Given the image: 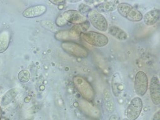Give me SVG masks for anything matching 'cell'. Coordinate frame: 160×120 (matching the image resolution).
I'll list each match as a JSON object with an SVG mask.
<instances>
[{"mask_svg":"<svg viewBox=\"0 0 160 120\" xmlns=\"http://www.w3.org/2000/svg\"><path fill=\"white\" fill-rule=\"evenodd\" d=\"M73 83L85 100H91L94 98L95 91L94 88L85 78L80 75H76L73 77Z\"/></svg>","mask_w":160,"mask_h":120,"instance_id":"obj_1","label":"cell"},{"mask_svg":"<svg viewBox=\"0 0 160 120\" xmlns=\"http://www.w3.org/2000/svg\"><path fill=\"white\" fill-rule=\"evenodd\" d=\"M117 9L120 15L130 21L140 22L143 19L142 13L128 3H120L117 5Z\"/></svg>","mask_w":160,"mask_h":120,"instance_id":"obj_2","label":"cell"},{"mask_svg":"<svg viewBox=\"0 0 160 120\" xmlns=\"http://www.w3.org/2000/svg\"><path fill=\"white\" fill-rule=\"evenodd\" d=\"M81 36L89 45L98 47L106 46L109 42L108 38L105 35L96 31H87Z\"/></svg>","mask_w":160,"mask_h":120,"instance_id":"obj_3","label":"cell"},{"mask_svg":"<svg viewBox=\"0 0 160 120\" xmlns=\"http://www.w3.org/2000/svg\"><path fill=\"white\" fill-rule=\"evenodd\" d=\"M61 47L65 52L75 57L86 58L88 56V52L85 47L71 41L63 42Z\"/></svg>","mask_w":160,"mask_h":120,"instance_id":"obj_4","label":"cell"},{"mask_svg":"<svg viewBox=\"0 0 160 120\" xmlns=\"http://www.w3.org/2000/svg\"><path fill=\"white\" fill-rule=\"evenodd\" d=\"M88 19L90 24L98 30L105 32L108 29V24L104 16L96 10H91L88 13Z\"/></svg>","mask_w":160,"mask_h":120,"instance_id":"obj_5","label":"cell"},{"mask_svg":"<svg viewBox=\"0 0 160 120\" xmlns=\"http://www.w3.org/2000/svg\"><path fill=\"white\" fill-rule=\"evenodd\" d=\"M149 86L148 78L145 72L139 71L137 73L135 78L134 88L136 94L138 97H143L148 91Z\"/></svg>","mask_w":160,"mask_h":120,"instance_id":"obj_6","label":"cell"},{"mask_svg":"<svg viewBox=\"0 0 160 120\" xmlns=\"http://www.w3.org/2000/svg\"><path fill=\"white\" fill-rule=\"evenodd\" d=\"M143 108V102L139 97L133 98L129 102L127 109L126 116L129 120H136L140 115Z\"/></svg>","mask_w":160,"mask_h":120,"instance_id":"obj_7","label":"cell"},{"mask_svg":"<svg viewBox=\"0 0 160 120\" xmlns=\"http://www.w3.org/2000/svg\"><path fill=\"white\" fill-rule=\"evenodd\" d=\"M61 16L68 22V23L69 22L74 25L82 24L88 21L87 18L84 15L81 14L79 11L74 10L65 11Z\"/></svg>","mask_w":160,"mask_h":120,"instance_id":"obj_8","label":"cell"},{"mask_svg":"<svg viewBox=\"0 0 160 120\" xmlns=\"http://www.w3.org/2000/svg\"><path fill=\"white\" fill-rule=\"evenodd\" d=\"M150 96L152 103L155 105L160 103V83L157 77H152L149 84Z\"/></svg>","mask_w":160,"mask_h":120,"instance_id":"obj_9","label":"cell"},{"mask_svg":"<svg viewBox=\"0 0 160 120\" xmlns=\"http://www.w3.org/2000/svg\"><path fill=\"white\" fill-rule=\"evenodd\" d=\"M112 89L115 97H118L124 91L123 80L119 73H115L112 77Z\"/></svg>","mask_w":160,"mask_h":120,"instance_id":"obj_10","label":"cell"},{"mask_svg":"<svg viewBox=\"0 0 160 120\" xmlns=\"http://www.w3.org/2000/svg\"><path fill=\"white\" fill-rule=\"evenodd\" d=\"M46 11L47 7L45 5H35L25 9L22 12V16L26 18H35L44 15Z\"/></svg>","mask_w":160,"mask_h":120,"instance_id":"obj_11","label":"cell"},{"mask_svg":"<svg viewBox=\"0 0 160 120\" xmlns=\"http://www.w3.org/2000/svg\"><path fill=\"white\" fill-rule=\"evenodd\" d=\"M90 28V23L88 21L84 23L74 25L69 30H68V35L69 41L72 39H77L81 36L82 34L87 32Z\"/></svg>","mask_w":160,"mask_h":120,"instance_id":"obj_12","label":"cell"},{"mask_svg":"<svg viewBox=\"0 0 160 120\" xmlns=\"http://www.w3.org/2000/svg\"><path fill=\"white\" fill-rule=\"evenodd\" d=\"M160 17V11L159 9H153L147 13L143 17V22L147 26H152L155 24L159 20Z\"/></svg>","mask_w":160,"mask_h":120,"instance_id":"obj_13","label":"cell"},{"mask_svg":"<svg viewBox=\"0 0 160 120\" xmlns=\"http://www.w3.org/2000/svg\"><path fill=\"white\" fill-rule=\"evenodd\" d=\"M103 102L106 110L110 113H112L115 110V104L110 91L105 89L103 91Z\"/></svg>","mask_w":160,"mask_h":120,"instance_id":"obj_14","label":"cell"},{"mask_svg":"<svg viewBox=\"0 0 160 120\" xmlns=\"http://www.w3.org/2000/svg\"><path fill=\"white\" fill-rule=\"evenodd\" d=\"M108 33L112 36L118 41H124L128 38V35L125 31L116 26H112L108 28Z\"/></svg>","mask_w":160,"mask_h":120,"instance_id":"obj_15","label":"cell"},{"mask_svg":"<svg viewBox=\"0 0 160 120\" xmlns=\"http://www.w3.org/2000/svg\"><path fill=\"white\" fill-rule=\"evenodd\" d=\"M10 34L7 31H3L0 33V54L5 52L10 44Z\"/></svg>","mask_w":160,"mask_h":120,"instance_id":"obj_16","label":"cell"},{"mask_svg":"<svg viewBox=\"0 0 160 120\" xmlns=\"http://www.w3.org/2000/svg\"><path fill=\"white\" fill-rule=\"evenodd\" d=\"M18 94V89L16 88H12L7 91L5 95L3 96L1 101V103L3 106L8 105L11 103L12 101L14 100Z\"/></svg>","mask_w":160,"mask_h":120,"instance_id":"obj_17","label":"cell"},{"mask_svg":"<svg viewBox=\"0 0 160 120\" xmlns=\"http://www.w3.org/2000/svg\"><path fill=\"white\" fill-rule=\"evenodd\" d=\"M117 4L115 2H105L98 6L99 12H112L117 9Z\"/></svg>","mask_w":160,"mask_h":120,"instance_id":"obj_18","label":"cell"},{"mask_svg":"<svg viewBox=\"0 0 160 120\" xmlns=\"http://www.w3.org/2000/svg\"><path fill=\"white\" fill-rule=\"evenodd\" d=\"M82 108L83 111L87 114L91 116H99V111L98 109L92 106L90 103H88L86 101H82L81 104Z\"/></svg>","mask_w":160,"mask_h":120,"instance_id":"obj_19","label":"cell"},{"mask_svg":"<svg viewBox=\"0 0 160 120\" xmlns=\"http://www.w3.org/2000/svg\"><path fill=\"white\" fill-rule=\"evenodd\" d=\"M31 77L30 73L27 70H22L20 71L18 74V79L19 81L22 83H28Z\"/></svg>","mask_w":160,"mask_h":120,"instance_id":"obj_20","label":"cell"},{"mask_svg":"<svg viewBox=\"0 0 160 120\" xmlns=\"http://www.w3.org/2000/svg\"><path fill=\"white\" fill-rule=\"evenodd\" d=\"M92 9L90 8V7L85 4H83V3H82L80 4L79 6V12L81 13V14H82L83 15V14H85V13H88Z\"/></svg>","mask_w":160,"mask_h":120,"instance_id":"obj_21","label":"cell"},{"mask_svg":"<svg viewBox=\"0 0 160 120\" xmlns=\"http://www.w3.org/2000/svg\"><path fill=\"white\" fill-rule=\"evenodd\" d=\"M67 24H68V22L65 20V19L61 15H60L57 17L56 20V24L57 26H58V27L60 28L63 27V26L67 25Z\"/></svg>","mask_w":160,"mask_h":120,"instance_id":"obj_22","label":"cell"},{"mask_svg":"<svg viewBox=\"0 0 160 120\" xmlns=\"http://www.w3.org/2000/svg\"><path fill=\"white\" fill-rule=\"evenodd\" d=\"M49 2L55 5H61L65 3V1H62V0H59V1H58V0L57 1H56V0H50Z\"/></svg>","mask_w":160,"mask_h":120,"instance_id":"obj_23","label":"cell"},{"mask_svg":"<svg viewBox=\"0 0 160 120\" xmlns=\"http://www.w3.org/2000/svg\"><path fill=\"white\" fill-rule=\"evenodd\" d=\"M159 111H158L154 114L153 116V120H159Z\"/></svg>","mask_w":160,"mask_h":120,"instance_id":"obj_24","label":"cell"},{"mask_svg":"<svg viewBox=\"0 0 160 120\" xmlns=\"http://www.w3.org/2000/svg\"><path fill=\"white\" fill-rule=\"evenodd\" d=\"M109 120H118V118L116 115L113 114L110 116V118H109Z\"/></svg>","mask_w":160,"mask_h":120,"instance_id":"obj_25","label":"cell"},{"mask_svg":"<svg viewBox=\"0 0 160 120\" xmlns=\"http://www.w3.org/2000/svg\"><path fill=\"white\" fill-rule=\"evenodd\" d=\"M2 119V108L1 107H0V120Z\"/></svg>","mask_w":160,"mask_h":120,"instance_id":"obj_26","label":"cell"},{"mask_svg":"<svg viewBox=\"0 0 160 120\" xmlns=\"http://www.w3.org/2000/svg\"><path fill=\"white\" fill-rule=\"evenodd\" d=\"M52 120H58L57 118H53Z\"/></svg>","mask_w":160,"mask_h":120,"instance_id":"obj_27","label":"cell"},{"mask_svg":"<svg viewBox=\"0 0 160 120\" xmlns=\"http://www.w3.org/2000/svg\"><path fill=\"white\" fill-rule=\"evenodd\" d=\"M123 120H129V119H128V118H125V119H124Z\"/></svg>","mask_w":160,"mask_h":120,"instance_id":"obj_28","label":"cell"},{"mask_svg":"<svg viewBox=\"0 0 160 120\" xmlns=\"http://www.w3.org/2000/svg\"><path fill=\"white\" fill-rule=\"evenodd\" d=\"M1 120H6V119H5V118H2V119H1Z\"/></svg>","mask_w":160,"mask_h":120,"instance_id":"obj_29","label":"cell"}]
</instances>
